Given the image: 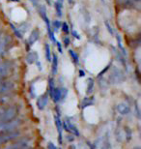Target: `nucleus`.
Here are the masks:
<instances>
[{"label":"nucleus","instance_id":"423d86ee","mask_svg":"<svg viewBox=\"0 0 141 149\" xmlns=\"http://www.w3.org/2000/svg\"><path fill=\"white\" fill-rule=\"evenodd\" d=\"M11 42L9 35H1L0 36V57H2L8 49V46Z\"/></svg>","mask_w":141,"mask_h":149},{"label":"nucleus","instance_id":"393cba45","mask_svg":"<svg viewBox=\"0 0 141 149\" xmlns=\"http://www.w3.org/2000/svg\"><path fill=\"white\" fill-rule=\"evenodd\" d=\"M110 66H111V63H109V64L107 65V66L106 67V68H104V69H103V71H101V72H100V73H99V74H98V77H101L103 76V74H104V73H106V72H107V71H108V69H109V68H110Z\"/></svg>","mask_w":141,"mask_h":149},{"label":"nucleus","instance_id":"1a4fd4ad","mask_svg":"<svg viewBox=\"0 0 141 149\" xmlns=\"http://www.w3.org/2000/svg\"><path fill=\"white\" fill-rule=\"evenodd\" d=\"M39 37H40V31H39V29L38 28L33 29V31L31 32V34H30V36L28 38L27 44L29 46H33L39 40Z\"/></svg>","mask_w":141,"mask_h":149},{"label":"nucleus","instance_id":"ea45409f","mask_svg":"<svg viewBox=\"0 0 141 149\" xmlns=\"http://www.w3.org/2000/svg\"><path fill=\"white\" fill-rule=\"evenodd\" d=\"M2 35V31H1V29H0V36Z\"/></svg>","mask_w":141,"mask_h":149},{"label":"nucleus","instance_id":"9b49d317","mask_svg":"<svg viewBox=\"0 0 141 149\" xmlns=\"http://www.w3.org/2000/svg\"><path fill=\"white\" fill-rule=\"evenodd\" d=\"M52 99V101L55 104H58L60 101H62V95H61V90H60V87H54L52 92V95L50 97Z\"/></svg>","mask_w":141,"mask_h":149},{"label":"nucleus","instance_id":"4468645a","mask_svg":"<svg viewBox=\"0 0 141 149\" xmlns=\"http://www.w3.org/2000/svg\"><path fill=\"white\" fill-rule=\"evenodd\" d=\"M67 124L69 126V129H70V133L72 134V135L76 136H80V133L78 129H77V127L74 125L72 121H67Z\"/></svg>","mask_w":141,"mask_h":149},{"label":"nucleus","instance_id":"f03ea898","mask_svg":"<svg viewBox=\"0 0 141 149\" xmlns=\"http://www.w3.org/2000/svg\"><path fill=\"white\" fill-rule=\"evenodd\" d=\"M22 122L23 121L20 118H15L13 120L1 123L0 124V135L17 130L20 126H22Z\"/></svg>","mask_w":141,"mask_h":149},{"label":"nucleus","instance_id":"7ed1b4c3","mask_svg":"<svg viewBox=\"0 0 141 149\" xmlns=\"http://www.w3.org/2000/svg\"><path fill=\"white\" fill-rule=\"evenodd\" d=\"M13 70V64L10 61L0 62V79H6L10 76Z\"/></svg>","mask_w":141,"mask_h":149},{"label":"nucleus","instance_id":"a878e982","mask_svg":"<svg viewBox=\"0 0 141 149\" xmlns=\"http://www.w3.org/2000/svg\"><path fill=\"white\" fill-rule=\"evenodd\" d=\"M126 136H127V138H128L127 141H128L131 138V132L130 128H126Z\"/></svg>","mask_w":141,"mask_h":149},{"label":"nucleus","instance_id":"2f4dec72","mask_svg":"<svg viewBox=\"0 0 141 149\" xmlns=\"http://www.w3.org/2000/svg\"><path fill=\"white\" fill-rule=\"evenodd\" d=\"M72 35H73V36L76 38V39H80V36H79V34L77 33V32L76 31V30H73L72 31Z\"/></svg>","mask_w":141,"mask_h":149},{"label":"nucleus","instance_id":"5701e85b","mask_svg":"<svg viewBox=\"0 0 141 149\" xmlns=\"http://www.w3.org/2000/svg\"><path fill=\"white\" fill-rule=\"evenodd\" d=\"M61 30L64 32L66 35L69 34V32H70V28H69V25L67 22H63L61 24Z\"/></svg>","mask_w":141,"mask_h":149},{"label":"nucleus","instance_id":"4be33fe9","mask_svg":"<svg viewBox=\"0 0 141 149\" xmlns=\"http://www.w3.org/2000/svg\"><path fill=\"white\" fill-rule=\"evenodd\" d=\"M10 26L12 27V30H13V32L15 33V35H16V37H17L19 39H22V34L20 33L19 30L17 29V26H15L13 23H10Z\"/></svg>","mask_w":141,"mask_h":149},{"label":"nucleus","instance_id":"72a5a7b5","mask_svg":"<svg viewBox=\"0 0 141 149\" xmlns=\"http://www.w3.org/2000/svg\"><path fill=\"white\" fill-rule=\"evenodd\" d=\"M36 64H37V66H38V69H39V70H40V71L43 70V68H42V63H41L40 61L38 60L37 62H36Z\"/></svg>","mask_w":141,"mask_h":149},{"label":"nucleus","instance_id":"f257e3e1","mask_svg":"<svg viewBox=\"0 0 141 149\" xmlns=\"http://www.w3.org/2000/svg\"><path fill=\"white\" fill-rule=\"evenodd\" d=\"M108 80L110 84H120V83L124 82L126 80V74L124 71L121 70L118 67L113 66L111 71L108 74Z\"/></svg>","mask_w":141,"mask_h":149},{"label":"nucleus","instance_id":"20e7f679","mask_svg":"<svg viewBox=\"0 0 141 149\" xmlns=\"http://www.w3.org/2000/svg\"><path fill=\"white\" fill-rule=\"evenodd\" d=\"M20 136H22V133L17 130L13 131V132H10V133L2 134V135H0V144L7 143L9 141H14V139L19 138Z\"/></svg>","mask_w":141,"mask_h":149},{"label":"nucleus","instance_id":"dca6fc26","mask_svg":"<svg viewBox=\"0 0 141 149\" xmlns=\"http://www.w3.org/2000/svg\"><path fill=\"white\" fill-rule=\"evenodd\" d=\"M44 55H46V60L49 62H51L52 59V54L50 52V46L47 43L44 44Z\"/></svg>","mask_w":141,"mask_h":149},{"label":"nucleus","instance_id":"c85d7f7f","mask_svg":"<svg viewBox=\"0 0 141 149\" xmlns=\"http://www.w3.org/2000/svg\"><path fill=\"white\" fill-rule=\"evenodd\" d=\"M55 44H56V46H57V49H58L59 53H62L63 50H62V45H61V43H60V42H58V41H56Z\"/></svg>","mask_w":141,"mask_h":149},{"label":"nucleus","instance_id":"a211bd4d","mask_svg":"<svg viewBox=\"0 0 141 149\" xmlns=\"http://www.w3.org/2000/svg\"><path fill=\"white\" fill-rule=\"evenodd\" d=\"M61 24H62V22H60V20L55 19L50 23V26H51V29L53 30V32H57L60 28H61Z\"/></svg>","mask_w":141,"mask_h":149},{"label":"nucleus","instance_id":"e433bc0d","mask_svg":"<svg viewBox=\"0 0 141 149\" xmlns=\"http://www.w3.org/2000/svg\"><path fill=\"white\" fill-rule=\"evenodd\" d=\"M8 1H15V2H19V0H8Z\"/></svg>","mask_w":141,"mask_h":149},{"label":"nucleus","instance_id":"9d476101","mask_svg":"<svg viewBox=\"0 0 141 149\" xmlns=\"http://www.w3.org/2000/svg\"><path fill=\"white\" fill-rule=\"evenodd\" d=\"M54 123H55V126H56V129L58 131V134H59V142L61 143L62 142V131H63V128H62V121L60 119V116L58 115H54Z\"/></svg>","mask_w":141,"mask_h":149},{"label":"nucleus","instance_id":"f3484780","mask_svg":"<svg viewBox=\"0 0 141 149\" xmlns=\"http://www.w3.org/2000/svg\"><path fill=\"white\" fill-rule=\"evenodd\" d=\"M95 103L94 99H92V98H89V97H86L83 99L82 103H81V109H84L87 107H90V106H93Z\"/></svg>","mask_w":141,"mask_h":149},{"label":"nucleus","instance_id":"cd10ccee","mask_svg":"<svg viewBox=\"0 0 141 149\" xmlns=\"http://www.w3.org/2000/svg\"><path fill=\"white\" fill-rule=\"evenodd\" d=\"M104 23H106V27H107V30H108V32H109V33L111 34V35H114L113 29H112V27H111V26L109 25V23L107 22H104Z\"/></svg>","mask_w":141,"mask_h":149},{"label":"nucleus","instance_id":"58836bf2","mask_svg":"<svg viewBox=\"0 0 141 149\" xmlns=\"http://www.w3.org/2000/svg\"><path fill=\"white\" fill-rule=\"evenodd\" d=\"M133 149H141L140 147H138V146H136V147H134Z\"/></svg>","mask_w":141,"mask_h":149},{"label":"nucleus","instance_id":"f8f14e48","mask_svg":"<svg viewBox=\"0 0 141 149\" xmlns=\"http://www.w3.org/2000/svg\"><path fill=\"white\" fill-rule=\"evenodd\" d=\"M39 55L36 52H29L26 55V61L28 64H34L38 61Z\"/></svg>","mask_w":141,"mask_h":149},{"label":"nucleus","instance_id":"6e6552de","mask_svg":"<svg viewBox=\"0 0 141 149\" xmlns=\"http://www.w3.org/2000/svg\"><path fill=\"white\" fill-rule=\"evenodd\" d=\"M47 101H49V94L46 93L44 95H42L41 97L38 98L37 100V107L40 111H44L46 109V107L47 105Z\"/></svg>","mask_w":141,"mask_h":149},{"label":"nucleus","instance_id":"bb28decb","mask_svg":"<svg viewBox=\"0 0 141 149\" xmlns=\"http://www.w3.org/2000/svg\"><path fill=\"white\" fill-rule=\"evenodd\" d=\"M101 149H111V147H110V143H109L108 141H106L103 142Z\"/></svg>","mask_w":141,"mask_h":149},{"label":"nucleus","instance_id":"f704fd0d","mask_svg":"<svg viewBox=\"0 0 141 149\" xmlns=\"http://www.w3.org/2000/svg\"><path fill=\"white\" fill-rule=\"evenodd\" d=\"M30 2H31L34 6H38L39 5V0H30Z\"/></svg>","mask_w":141,"mask_h":149},{"label":"nucleus","instance_id":"39448f33","mask_svg":"<svg viewBox=\"0 0 141 149\" xmlns=\"http://www.w3.org/2000/svg\"><path fill=\"white\" fill-rule=\"evenodd\" d=\"M117 4L123 9H139L140 0H117Z\"/></svg>","mask_w":141,"mask_h":149},{"label":"nucleus","instance_id":"412c9836","mask_svg":"<svg viewBox=\"0 0 141 149\" xmlns=\"http://www.w3.org/2000/svg\"><path fill=\"white\" fill-rule=\"evenodd\" d=\"M54 87H55V85H54V79H53L52 77H49V90H47V94L49 95V97H51Z\"/></svg>","mask_w":141,"mask_h":149},{"label":"nucleus","instance_id":"4c0bfd02","mask_svg":"<svg viewBox=\"0 0 141 149\" xmlns=\"http://www.w3.org/2000/svg\"><path fill=\"white\" fill-rule=\"evenodd\" d=\"M68 2H69V3H70V4H72V3H73V2H74V0H68Z\"/></svg>","mask_w":141,"mask_h":149},{"label":"nucleus","instance_id":"473e14b6","mask_svg":"<svg viewBox=\"0 0 141 149\" xmlns=\"http://www.w3.org/2000/svg\"><path fill=\"white\" fill-rule=\"evenodd\" d=\"M78 77H85V72H84V71L80 69V70L78 71Z\"/></svg>","mask_w":141,"mask_h":149},{"label":"nucleus","instance_id":"a19ab883","mask_svg":"<svg viewBox=\"0 0 141 149\" xmlns=\"http://www.w3.org/2000/svg\"><path fill=\"white\" fill-rule=\"evenodd\" d=\"M58 149H62V148H58Z\"/></svg>","mask_w":141,"mask_h":149},{"label":"nucleus","instance_id":"0eeeda50","mask_svg":"<svg viewBox=\"0 0 141 149\" xmlns=\"http://www.w3.org/2000/svg\"><path fill=\"white\" fill-rule=\"evenodd\" d=\"M116 109H117V111H118L119 114H121L123 116L128 115V113L131 112V107L128 106V104L125 103V102H122V103L118 104V105L116 106Z\"/></svg>","mask_w":141,"mask_h":149},{"label":"nucleus","instance_id":"7c9ffc66","mask_svg":"<svg viewBox=\"0 0 141 149\" xmlns=\"http://www.w3.org/2000/svg\"><path fill=\"white\" fill-rule=\"evenodd\" d=\"M86 143H87V145H88V146H89V148H90V149H96L95 144H94V143H92L91 141H86Z\"/></svg>","mask_w":141,"mask_h":149},{"label":"nucleus","instance_id":"6ab92c4d","mask_svg":"<svg viewBox=\"0 0 141 149\" xmlns=\"http://www.w3.org/2000/svg\"><path fill=\"white\" fill-rule=\"evenodd\" d=\"M62 8H63V5H62V2L60 0H57L55 2V11H56V15L57 17H61L62 16Z\"/></svg>","mask_w":141,"mask_h":149},{"label":"nucleus","instance_id":"b1692460","mask_svg":"<svg viewBox=\"0 0 141 149\" xmlns=\"http://www.w3.org/2000/svg\"><path fill=\"white\" fill-rule=\"evenodd\" d=\"M71 41H70V38H69L68 36H65L64 38H63V45H64L65 47H68L69 45H70Z\"/></svg>","mask_w":141,"mask_h":149},{"label":"nucleus","instance_id":"2eb2a0df","mask_svg":"<svg viewBox=\"0 0 141 149\" xmlns=\"http://www.w3.org/2000/svg\"><path fill=\"white\" fill-rule=\"evenodd\" d=\"M94 86H95V81L92 77H89L88 82H87V88H86V94L90 95L94 91Z\"/></svg>","mask_w":141,"mask_h":149},{"label":"nucleus","instance_id":"c756f323","mask_svg":"<svg viewBox=\"0 0 141 149\" xmlns=\"http://www.w3.org/2000/svg\"><path fill=\"white\" fill-rule=\"evenodd\" d=\"M47 149H58V148H57L56 145L53 144L52 142H49V143H47Z\"/></svg>","mask_w":141,"mask_h":149},{"label":"nucleus","instance_id":"c9c22d12","mask_svg":"<svg viewBox=\"0 0 141 149\" xmlns=\"http://www.w3.org/2000/svg\"><path fill=\"white\" fill-rule=\"evenodd\" d=\"M19 149H32V147L30 146V144H29V145H26V146L22 147V148H19Z\"/></svg>","mask_w":141,"mask_h":149},{"label":"nucleus","instance_id":"ddd939ff","mask_svg":"<svg viewBox=\"0 0 141 149\" xmlns=\"http://www.w3.org/2000/svg\"><path fill=\"white\" fill-rule=\"evenodd\" d=\"M57 71H58V56L57 54L52 55L51 59V73L52 76H56Z\"/></svg>","mask_w":141,"mask_h":149},{"label":"nucleus","instance_id":"aec40b11","mask_svg":"<svg viewBox=\"0 0 141 149\" xmlns=\"http://www.w3.org/2000/svg\"><path fill=\"white\" fill-rule=\"evenodd\" d=\"M69 54H70L71 56V58L73 59V61H74V64H77L79 62V56L78 54L74 52V50L73 49H69Z\"/></svg>","mask_w":141,"mask_h":149}]
</instances>
